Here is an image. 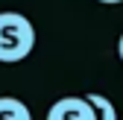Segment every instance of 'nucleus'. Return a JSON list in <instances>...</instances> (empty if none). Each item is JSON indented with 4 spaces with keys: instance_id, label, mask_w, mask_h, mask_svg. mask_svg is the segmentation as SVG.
<instances>
[{
    "instance_id": "f257e3e1",
    "label": "nucleus",
    "mask_w": 123,
    "mask_h": 120,
    "mask_svg": "<svg viewBox=\"0 0 123 120\" xmlns=\"http://www.w3.org/2000/svg\"><path fill=\"white\" fill-rule=\"evenodd\" d=\"M35 26L21 12H0V62L15 65L32 53Z\"/></svg>"
},
{
    "instance_id": "f03ea898",
    "label": "nucleus",
    "mask_w": 123,
    "mask_h": 120,
    "mask_svg": "<svg viewBox=\"0 0 123 120\" xmlns=\"http://www.w3.org/2000/svg\"><path fill=\"white\" fill-rule=\"evenodd\" d=\"M47 120H97V114L85 97H62L50 106Z\"/></svg>"
},
{
    "instance_id": "7ed1b4c3",
    "label": "nucleus",
    "mask_w": 123,
    "mask_h": 120,
    "mask_svg": "<svg viewBox=\"0 0 123 120\" xmlns=\"http://www.w3.org/2000/svg\"><path fill=\"white\" fill-rule=\"evenodd\" d=\"M0 120H32V111L18 97H0Z\"/></svg>"
},
{
    "instance_id": "20e7f679",
    "label": "nucleus",
    "mask_w": 123,
    "mask_h": 120,
    "mask_svg": "<svg viewBox=\"0 0 123 120\" xmlns=\"http://www.w3.org/2000/svg\"><path fill=\"white\" fill-rule=\"evenodd\" d=\"M85 100L94 106V114H97V120H117V108H114V102L109 100V97H103V94H85Z\"/></svg>"
},
{
    "instance_id": "39448f33",
    "label": "nucleus",
    "mask_w": 123,
    "mask_h": 120,
    "mask_svg": "<svg viewBox=\"0 0 123 120\" xmlns=\"http://www.w3.org/2000/svg\"><path fill=\"white\" fill-rule=\"evenodd\" d=\"M117 56H120V62H123V32H120V38H117Z\"/></svg>"
},
{
    "instance_id": "423d86ee",
    "label": "nucleus",
    "mask_w": 123,
    "mask_h": 120,
    "mask_svg": "<svg viewBox=\"0 0 123 120\" xmlns=\"http://www.w3.org/2000/svg\"><path fill=\"white\" fill-rule=\"evenodd\" d=\"M97 3H105V6H114V3H123V0H97Z\"/></svg>"
}]
</instances>
